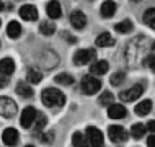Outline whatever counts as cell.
Listing matches in <instances>:
<instances>
[{
	"label": "cell",
	"mask_w": 155,
	"mask_h": 147,
	"mask_svg": "<svg viewBox=\"0 0 155 147\" xmlns=\"http://www.w3.org/2000/svg\"><path fill=\"white\" fill-rule=\"evenodd\" d=\"M114 28H116V31H118V33H123V35L131 33L132 31V22H131V20H123V22H119Z\"/></svg>",
	"instance_id": "25"
},
{
	"label": "cell",
	"mask_w": 155,
	"mask_h": 147,
	"mask_svg": "<svg viewBox=\"0 0 155 147\" xmlns=\"http://www.w3.org/2000/svg\"><path fill=\"white\" fill-rule=\"evenodd\" d=\"M136 115H139V116H145V115H149L150 110H152V102L150 100H142L140 103H137L136 105Z\"/></svg>",
	"instance_id": "17"
},
{
	"label": "cell",
	"mask_w": 155,
	"mask_h": 147,
	"mask_svg": "<svg viewBox=\"0 0 155 147\" xmlns=\"http://www.w3.org/2000/svg\"><path fill=\"white\" fill-rule=\"evenodd\" d=\"M39 136V141H43V142H51L54 139V132H48V134H38Z\"/></svg>",
	"instance_id": "32"
},
{
	"label": "cell",
	"mask_w": 155,
	"mask_h": 147,
	"mask_svg": "<svg viewBox=\"0 0 155 147\" xmlns=\"http://www.w3.org/2000/svg\"><path fill=\"white\" fill-rule=\"evenodd\" d=\"M7 83H8V75H5V74L0 72V88L7 87Z\"/></svg>",
	"instance_id": "33"
},
{
	"label": "cell",
	"mask_w": 155,
	"mask_h": 147,
	"mask_svg": "<svg viewBox=\"0 0 155 147\" xmlns=\"http://www.w3.org/2000/svg\"><path fill=\"white\" fill-rule=\"evenodd\" d=\"M147 145H149V147H155V136H149Z\"/></svg>",
	"instance_id": "35"
},
{
	"label": "cell",
	"mask_w": 155,
	"mask_h": 147,
	"mask_svg": "<svg viewBox=\"0 0 155 147\" xmlns=\"http://www.w3.org/2000/svg\"><path fill=\"white\" fill-rule=\"evenodd\" d=\"M2 141L5 142L7 145H10V147L16 145V144H18V141H20L18 131H16L15 128H7L5 131H3V134H2Z\"/></svg>",
	"instance_id": "9"
},
{
	"label": "cell",
	"mask_w": 155,
	"mask_h": 147,
	"mask_svg": "<svg viewBox=\"0 0 155 147\" xmlns=\"http://www.w3.org/2000/svg\"><path fill=\"white\" fill-rule=\"evenodd\" d=\"M70 23H72V26L75 29H83L85 28V25H87V16L83 12L80 10H75L70 13Z\"/></svg>",
	"instance_id": "10"
},
{
	"label": "cell",
	"mask_w": 155,
	"mask_h": 147,
	"mask_svg": "<svg viewBox=\"0 0 155 147\" xmlns=\"http://www.w3.org/2000/svg\"><path fill=\"white\" fill-rule=\"evenodd\" d=\"M15 90H16V93H18L20 96H23V98H30V96H33V88L25 82H18V85H16Z\"/></svg>",
	"instance_id": "21"
},
{
	"label": "cell",
	"mask_w": 155,
	"mask_h": 147,
	"mask_svg": "<svg viewBox=\"0 0 155 147\" xmlns=\"http://www.w3.org/2000/svg\"><path fill=\"white\" fill-rule=\"evenodd\" d=\"M2 10H3V3L0 2V12H2Z\"/></svg>",
	"instance_id": "37"
},
{
	"label": "cell",
	"mask_w": 155,
	"mask_h": 147,
	"mask_svg": "<svg viewBox=\"0 0 155 147\" xmlns=\"http://www.w3.org/2000/svg\"><path fill=\"white\" fill-rule=\"evenodd\" d=\"M72 144L75 147H91L88 139H87V136H83L82 132H74L72 136Z\"/></svg>",
	"instance_id": "22"
},
{
	"label": "cell",
	"mask_w": 155,
	"mask_h": 147,
	"mask_svg": "<svg viewBox=\"0 0 155 147\" xmlns=\"http://www.w3.org/2000/svg\"><path fill=\"white\" fill-rule=\"evenodd\" d=\"M147 129L150 132H155V119H150L147 123Z\"/></svg>",
	"instance_id": "34"
},
{
	"label": "cell",
	"mask_w": 155,
	"mask_h": 147,
	"mask_svg": "<svg viewBox=\"0 0 155 147\" xmlns=\"http://www.w3.org/2000/svg\"><path fill=\"white\" fill-rule=\"evenodd\" d=\"M0 25H2V22H0Z\"/></svg>",
	"instance_id": "40"
},
{
	"label": "cell",
	"mask_w": 155,
	"mask_h": 147,
	"mask_svg": "<svg viewBox=\"0 0 155 147\" xmlns=\"http://www.w3.org/2000/svg\"><path fill=\"white\" fill-rule=\"evenodd\" d=\"M101 15L104 16V18H110V16H113L116 13V3L113 2V0H106V2L101 3Z\"/></svg>",
	"instance_id": "15"
},
{
	"label": "cell",
	"mask_w": 155,
	"mask_h": 147,
	"mask_svg": "<svg viewBox=\"0 0 155 147\" xmlns=\"http://www.w3.org/2000/svg\"><path fill=\"white\" fill-rule=\"evenodd\" d=\"M132 2H140V0H132Z\"/></svg>",
	"instance_id": "38"
},
{
	"label": "cell",
	"mask_w": 155,
	"mask_h": 147,
	"mask_svg": "<svg viewBox=\"0 0 155 147\" xmlns=\"http://www.w3.org/2000/svg\"><path fill=\"white\" fill-rule=\"evenodd\" d=\"M54 82L59 83V85L69 87V85H72V83H74V77H72V75H69V74H59V75H56Z\"/></svg>",
	"instance_id": "26"
},
{
	"label": "cell",
	"mask_w": 155,
	"mask_h": 147,
	"mask_svg": "<svg viewBox=\"0 0 155 147\" xmlns=\"http://www.w3.org/2000/svg\"><path fill=\"white\" fill-rule=\"evenodd\" d=\"M0 72L5 74V75L13 74L15 72V62H13V59H10V57L2 59V61H0Z\"/></svg>",
	"instance_id": "14"
},
{
	"label": "cell",
	"mask_w": 155,
	"mask_h": 147,
	"mask_svg": "<svg viewBox=\"0 0 155 147\" xmlns=\"http://www.w3.org/2000/svg\"><path fill=\"white\" fill-rule=\"evenodd\" d=\"M20 16L26 22H36L38 20V10L35 5H23L20 8Z\"/></svg>",
	"instance_id": "11"
},
{
	"label": "cell",
	"mask_w": 155,
	"mask_h": 147,
	"mask_svg": "<svg viewBox=\"0 0 155 147\" xmlns=\"http://www.w3.org/2000/svg\"><path fill=\"white\" fill-rule=\"evenodd\" d=\"M87 139H88L91 147H101L104 144L103 132L98 128H95V126H88L87 128Z\"/></svg>",
	"instance_id": "4"
},
{
	"label": "cell",
	"mask_w": 155,
	"mask_h": 147,
	"mask_svg": "<svg viewBox=\"0 0 155 147\" xmlns=\"http://www.w3.org/2000/svg\"><path fill=\"white\" fill-rule=\"evenodd\" d=\"M113 102H114V96L111 92H103L100 96V105H103V106H110V105H113Z\"/></svg>",
	"instance_id": "28"
},
{
	"label": "cell",
	"mask_w": 155,
	"mask_h": 147,
	"mask_svg": "<svg viewBox=\"0 0 155 147\" xmlns=\"http://www.w3.org/2000/svg\"><path fill=\"white\" fill-rule=\"evenodd\" d=\"M46 13H48L49 18H61V15H62V8L59 5V2L57 0H51V2L46 5Z\"/></svg>",
	"instance_id": "13"
},
{
	"label": "cell",
	"mask_w": 155,
	"mask_h": 147,
	"mask_svg": "<svg viewBox=\"0 0 155 147\" xmlns=\"http://www.w3.org/2000/svg\"><path fill=\"white\" fill-rule=\"evenodd\" d=\"M64 38H65V39H69L70 43H75V41H77V39H75L74 36H70V35H64Z\"/></svg>",
	"instance_id": "36"
},
{
	"label": "cell",
	"mask_w": 155,
	"mask_h": 147,
	"mask_svg": "<svg viewBox=\"0 0 155 147\" xmlns=\"http://www.w3.org/2000/svg\"><path fill=\"white\" fill-rule=\"evenodd\" d=\"M26 147H35V145H26Z\"/></svg>",
	"instance_id": "39"
},
{
	"label": "cell",
	"mask_w": 155,
	"mask_h": 147,
	"mask_svg": "<svg viewBox=\"0 0 155 147\" xmlns=\"http://www.w3.org/2000/svg\"><path fill=\"white\" fill-rule=\"evenodd\" d=\"M16 115V103L8 96L0 98V116L3 118H13Z\"/></svg>",
	"instance_id": "3"
},
{
	"label": "cell",
	"mask_w": 155,
	"mask_h": 147,
	"mask_svg": "<svg viewBox=\"0 0 155 147\" xmlns=\"http://www.w3.org/2000/svg\"><path fill=\"white\" fill-rule=\"evenodd\" d=\"M127 115V111H126V108L123 105H110V108H108V116L111 118V119H123L126 118Z\"/></svg>",
	"instance_id": "12"
},
{
	"label": "cell",
	"mask_w": 155,
	"mask_h": 147,
	"mask_svg": "<svg viewBox=\"0 0 155 147\" xmlns=\"http://www.w3.org/2000/svg\"><path fill=\"white\" fill-rule=\"evenodd\" d=\"M100 88H101V82H100V79L96 77V75H87V77H83L82 80V90L85 92L87 95H95L96 92H100Z\"/></svg>",
	"instance_id": "2"
},
{
	"label": "cell",
	"mask_w": 155,
	"mask_h": 147,
	"mask_svg": "<svg viewBox=\"0 0 155 147\" xmlns=\"http://www.w3.org/2000/svg\"><path fill=\"white\" fill-rule=\"evenodd\" d=\"M131 134H132L134 139H142V136L145 134V126L142 123H136L131 129Z\"/></svg>",
	"instance_id": "27"
},
{
	"label": "cell",
	"mask_w": 155,
	"mask_h": 147,
	"mask_svg": "<svg viewBox=\"0 0 155 147\" xmlns=\"http://www.w3.org/2000/svg\"><path fill=\"white\" fill-rule=\"evenodd\" d=\"M96 56L95 49H80L74 54V64L75 65H85L90 61H93V57Z\"/></svg>",
	"instance_id": "5"
},
{
	"label": "cell",
	"mask_w": 155,
	"mask_h": 147,
	"mask_svg": "<svg viewBox=\"0 0 155 147\" xmlns=\"http://www.w3.org/2000/svg\"><path fill=\"white\" fill-rule=\"evenodd\" d=\"M142 93H144V85H142V83H136V85L131 87L129 90H124L119 96H121L123 102H134V100H137L139 96H142Z\"/></svg>",
	"instance_id": "6"
},
{
	"label": "cell",
	"mask_w": 155,
	"mask_h": 147,
	"mask_svg": "<svg viewBox=\"0 0 155 147\" xmlns=\"http://www.w3.org/2000/svg\"><path fill=\"white\" fill-rule=\"evenodd\" d=\"M39 31L43 33L44 36L54 35V31H56V23H54V20H44V22H41Z\"/></svg>",
	"instance_id": "19"
},
{
	"label": "cell",
	"mask_w": 155,
	"mask_h": 147,
	"mask_svg": "<svg viewBox=\"0 0 155 147\" xmlns=\"http://www.w3.org/2000/svg\"><path fill=\"white\" fill-rule=\"evenodd\" d=\"M124 79H126L124 72H116L114 75H111V85H114V87L121 85V83L124 82Z\"/></svg>",
	"instance_id": "29"
},
{
	"label": "cell",
	"mask_w": 155,
	"mask_h": 147,
	"mask_svg": "<svg viewBox=\"0 0 155 147\" xmlns=\"http://www.w3.org/2000/svg\"><path fill=\"white\" fill-rule=\"evenodd\" d=\"M142 20H144V23L147 25V26L155 29V8H149V10L144 13V18Z\"/></svg>",
	"instance_id": "24"
},
{
	"label": "cell",
	"mask_w": 155,
	"mask_h": 147,
	"mask_svg": "<svg viewBox=\"0 0 155 147\" xmlns=\"http://www.w3.org/2000/svg\"><path fill=\"white\" fill-rule=\"evenodd\" d=\"M26 77H28V82L30 83H39L41 80H43V74H41V70H36V69H28Z\"/></svg>",
	"instance_id": "23"
},
{
	"label": "cell",
	"mask_w": 155,
	"mask_h": 147,
	"mask_svg": "<svg viewBox=\"0 0 155 147\" xmlns=\"http://www.w3.org/2000/svg\"><path fill=\"white\" fill-rule=\"evenodd\" d=\"M113 44H114V38L110 33H101L96 38V46H100V48H110Z\"/></svg>",
	"instance_id": "20"
},
{
	"label": "cell",
	"mask_w": 155,
	"mask_h": 147,
	"mask_svg": "<svg viewBox=\"0 0 155 147\" xmlns=\"http://www.w3.org/2000/svg\"><path fill=\"white\" fill-rule=\"evenodd\" d=\"M41 100H43V103L49 108H61V106H64V103H65V95L62 93L59 88L51 87V88L43 90Z\"/></svg>",
	"instance_id": "1"
},
{
	"label": "cell",
	"mask_w": 155,
	"mask_h": 147,
	"mask_svg": "<svg viewBox=\"0 0 155 147\" xmlns=\"http://www.w3.org/2000/svg\"><path fill=\"white\" fill-rule=\"evenodd\" d=\"M108 136H110V139L113 142H116V144L127 141V137H129L127 131H126L123 126H110V129H108Z\"/></svg>",
	"instance_id": "7"
},
{
	"label": "cell",
	"mask_w": 155,
	"mask_h": 147,
	"mask_svg": "<svg viewBox=\"0 0 155 147\" xmlns=\"http://www.w3.org/2000/svg\"><path fill=\"white\" fill-rule=\"evenodd\" d=\"M108 69H110V64H108L106 61H96L93 65H91V74L93 75H104L108 72Z\"/></svg>",
	"instance_id": "16"
},
{
	"label": "cell",
	"mask_w": 155,
	"mask_h": 147,
	"mask_svg": "<svg viewBox=\"0 0 155 147\" xmlns=\"http://www.w3.org/2000/svg\"><path fill=\"white\" fill-rule=\"evenodd\" d=\"M144 65H147L149 69H152L155 72V52L150 54V56H147V59L144 61Z\"/></svg>",
	"instance_id": "31"
},
{
	"label": "cell",
	"mask_w": 155,
	"mask_h": 147,
	"mask_svg": "<svg viewBox=\"0 0 155 147\" xmlns=\"http://www.w3.org/2000/svg\"><path fill=\"white\" fill-rule=\"evenodd\" d=\"M44 126H46V116H44V115H38L36 119H35V128H36V131H41Z\"/></svg>",
	"instance_id": "30"
},
{
	"label": "cell",
	"mask_w": 155,
	"mask_h": 147,
	"mask_svg": "<svg viewBox=\"0 0 155 147\" xmlns=\"http://www.w3.org/2000/svg\"><path fill=\"white\" fill-rule=\"evenodd\" d=\"M36 116H38L36 108H33V106H26V108L23 110V113H21V118H20V123H21V126H23L25 129H28V128H31V126L35 124Z\"/></svg>",
	"instance_id": "8"
},
{
	"label": "cell",
	"mask_w": 155,
	"mask_h": 147,
	"mask_svg": "<svg viewBox=\"0 0 155 147\" xmlns=\"http://www.w3.org/2000/svg\"><path fill=\"white\" fill-rule=\"evenodd\" d=\"M7 35H8V38H12V39L20 38V35H21V25L18 22H10L7 26Z\"/></svg>",
	"instance_id": "18"
}]
</instances>
